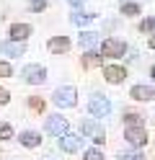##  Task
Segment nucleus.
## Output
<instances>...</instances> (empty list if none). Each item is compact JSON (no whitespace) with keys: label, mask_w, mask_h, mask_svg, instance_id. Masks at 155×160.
Wrapping results in <instances>:
<instances>
[{"label":"nucleus","mask_w":155,"mask_h":160,"mask_svg":"<svg viewBox=\"0 0 155 160\" xmlns=\"http://www.w3.org/2000/svg\"><path fill=\"white\" fill-rule=\"evenodd\" d=\"M31 106H34V108H44V103H41L39 98H31Z\"/></svg>","instance_id":"nucleus-27"},{"label":"nucleus","mask_w":155,"mask_h":160,"mask_svg":"<svg viewBox=\"0 0 155 160\" xmlns=\"http://www.w3.org/2000/svg\"><path fill=\"white\" fill-rule=\"evenodd\" d=\"M134 124H145V119H142L140 114H134V111L124 114V127H134Z\"/></svg>","instance_id":"nucleus-18"},{"label":"nucleus","mask_w":155,"mask_h":160,"mask_svg":"<svg viewBox=\"0 0 155 160\" xmlns=\"http://www.w3.org/2000/svg\"><path fill=\"white\" fill-rule=\"evenodd\" d=\"M0 52L8 57H21V54H26V44L23 42H0Z\"/></svg>","instance_id":"nucleus-12"},{"label":"nucleus","mask_w":155,"mask_h":160,"mask_svg":"<svg viewBox=\"0 0 155 160\" xmlns=\"http://www.w3.org/2000/svg\"><path fill=\"white\" fill-rule=\"evenodd\" d=\"M21 75H23L26 83H31V85H41V83L47 80V70L41 67V65H26L23 70H21Z\"/></svg>","instance_id":"nucleus-7"},{"label":"nucleus","mask_w":155,"mask_h":160,"mask_svg":"<svg viewBox=\"0 0 155 160\" xmlns=\"http://www.w3.org/2000/svg\"><path fill=\"white\" fill-rule=\"evenodd\" d=\"M119 160H147V158H145L142 152H137V150H132V152H121Z\"/></svg>","instance_id":"nucleus-22"},{"label":"nucleus","mask_w":155,"mask_h":160,"mask_svg":"<svg viewBox=\"0 0 155 160\" xmlns=\"http://www.w3.org/2000/svg\"><path fill=\"white\" fill-rule=\"evenodd\" d=\"M78 42H80L83 49H93V47L98 44V34H96V31H83Z\"/></svg>","instance_id":"nucleus-15"},{"label":"nucleus","mask_w":155,"mask_h":160,"mask_svg":"<svg viewBox=\"0 0 155 160\" xmlns=\"http://www.w3.org/2000/svg\"><path fill=\"white\" fill-rule=\"evenodd\" d=\"M124 139L134 147V150H140L150 142V137H147V129H145V124H134V127H124Z\"/></svg>","instance_id":"nucleus-2"},{"label":"nucleus","mask_w":155,"mask_h":160,"mask_svg":"<svg viewBox=\"0 0 155 160\" xmlns=\"http://www.w3.org/2000/svg\"><path fill=\"white\" fill-rule=\"evenodd\" d=\"M124 78H127V70L124 67H119V65H106L103 67V80L106 83H124Z\"/></svg>","instance_id":"nucleus-9"},{"label":"nucleus","mask_w":155,"mask_h":160,"mask_svg":"<svg viewBox=\"0 0 155 160\" xmlns=\"http://www.w3.org/2000/svg\"><path fill=\"white\" fill-rule=\"evenodd\" d=\"M83 160H103V152H101L98 147H90V150H85Z\"/></svg>","instance_id":"nucleus-20"},{"label":"nucleus","mask_w":155,"mask_h":160,"mask_svg":"<svg viewBox=\"0 0 155 160\" xmlns=\"http://www.w3.org/2000/svg\"><path fill=\"white\" fill-rule=\"evenodd\" d=\"M93 65H98V54L96 52H88L85 54V67H93Z\"/></svg>","instance_id":"nucleus-24"},{"label":"nucleus","mask_w":155,"mask_h":160,"mask_svg":"<svg viewBox=\"0 0 155 160\" xmlns=\"http://www.w3.org/2000/svg\"><path fill=\"white\" fill-rule=\"evenodd\" d=\"M28 5H31V11H34V13H41L47 8V0H31Z\"/></svg>","instance_id":"nucleus-23"},{"label":"nucleus","mask_w":155,"mask_h":160,"mask_svg":"<svg viewBox=\"0 0 155 160\" xmlns=\"http://www.w3.org/2000/svg\"><path fill=\"white\" fill-rule=\"evenodd\" d=\"M119 8H121V13H124V16H129V18H132V16H140V13H142L140 3H134V0H121V5H119Z\"/></svg>","instance_id":"nucleus-16"},{"label":"nucleus","mask_w":155,"mask_h":160,"mask_svg":"<svg viewBox=\"0 0 155 160\" xmlns=\"http://www.w3.org/2000/svg\"><path fill=\"white\" fill-rule=\"evenodd\" d=\"M44 132L47 134H54V137H62V134L67 132V119L59 116V114H52L47 119V124H44Z\"/></svg>","instance_id":"nucleus-8"},{"label":"nucleus","mask_w":155,"mask_h":160,"mask_svg":"<svg viewBox=\"0 0 155 160\" xmlns=\"http://www.w3.org/2000/svg\"><path fill=\"white\" fill-rule=\"evenodd\" d=\"M129 96L134 98V101H152L155 98V88L152 85H132Z\"/></svg>","instance_id":"nucleus-11"},{"label":"nucleus","mask_w":155,"mask_h":160,"mask_svg":"<svg viewBox=\"0 0 155 160\" xmlns=\"http://www.w3.org/2000/svg\"><path fill=\"white\" fill-rule=\"evenodd\" d=\"M47 49L52 54H65L67 49H70V39L67 36H52L49 42H47Z\"/></svg>","instance_id":"nucleus-10"},{"label":"nucleus","mask_w":155,"mask_h":160,"mask_svg":"<svg viewBox=\"0 0 155 160\" xmlns=\"http://www.w3.org/2000/svg\"><path fill=\"white\" fill-rule=\"evenodd\" d=\"M80 147H83V134L70 132V129H67V132L59 137V150H62V152H70L72 155V152H78Z\"/></svg>","instance_id":"nucleus-6"},{"label":"nucleus","mask_w":155,"mask_h":160,"mask_svg":"<svg viewBox=\"0 0 155 160\" xmlns=\"http://www.w3.org/2000/svg\"><path fill=\"white\" fill-rule=\"evenodd\" d=\"M124 52H127V42H121V39H116V36L103 39V44H101V54L103 57L119 59V57H124Z\"/></svg>","instance_id":"nucleus-4"},{"label":"nucleus","mask_w":155,"mask_h":160,"mask_svg":"<svg viewBox=\"0 0 155 160\" xmlns=\"http://www.w3.org/2000/svg\"><path fill=\"white\" fill-rule=\"evenodd\" d=\"M10 137H13V127L5 124V122H0V139L5 142V139H10Z\"/></svg>","instance_id":"nucleus-21"},{"label":"nucleus","mask_w":155,"mask_h":160,"mask_svg":"<svg viewBox=\"0 0 155 160\" xmlns=\"http://www.w3.org/2000/svg\"><path fill=\"white\" fill-rule=\"evenodd\" d=\"M21 145L23 147H39L41 145V134L39 132H31V129H26V132H21Z\"/></svg>","instance_id":"nucleus-14"},{"label":"nucleus","mask_w":155,"mask_h":160,"mask_svg":"<svg viewBox=\"0 0 155 160\" xmlns=\"http://www.w3.org/2000/svg\"><path fill=\"white\" fill-rule=\"evenodd\" d=\"M150 75H152V80H155V65H152V70H150Z\"/></svg>","instance_id":"nucleus-30"},{"label":"nucleus","mask_w":155,"mask_h":160,"mask_svg":"<svg viewBox=\"0 0 155 160\" xmlns=\"http://www.w3.org/2000/svg\"><path fill=\"white\" fill-rule=\"evenodd\" d=\"M67 3H70V5H72V8H80V5H83V3H85V0H67Z\"/></svg>","instance_id":"nucleus-28"},{"label":"nucleus","mask_w":155,"mask_h":160,"mask_svg":"<svg viewBox=\"0 0 155 160\" xmlns=\"http://www.w3.org/2000/svg\"><path fill=\"white\" fill-rule=\"evenodd\" d=\"M147 47H150V49H155V36H150V42H147Z\"/></svg>","instance_id":"nucleus-29"},{"label":"nucleus","mask_w":155,"mask_h":160,"mask_svg":"<svg viewBox=\"0 0 155 160\" xmlns=\"http://www.w3.org/2000/svg\"><path fill=\"white\" fill-rule=\"evenodd\" d=\"M10 72H13L10 65H8V62H0V78H10Z\"/></svg>","instance_id":"nucleus-25"},{"label":"nucleus","mask_w":155,"mask_h":160,"mask_svg":"<svg viewBox=\"0 0 155 160\" xmlns=\"http://www.w3.org/2000/svg\"><path fill=\"white\" fill-rule=\"evenodd\" d=\"M28 36H31V26L28 23H13L10 26V39H13V42H26Z\"/></svg>","instance_id":"nucleus-13"},{"label":"nucleus","mask_w":155,"mask_h":160,"mask_svg":"<svg viewBox=\"0 0 155 160\" xmlns=\"http://www.w3.org/2000/svg\"><path fill=\"white\" fill-rule=\"evenodd\" d=\"M88 111H90V116L103 119V116L111 114V101H109L103 93H90V98H88Z\"/></svg>","instance_id":"nucleus-1"},{"label":"nucleus","mask_w":155,"mask_h":160,"mask_svg":"<svg viewBox=\"0 0 155 160\" xmlns=\"http://www.w3.org/2000/svg\"><path fill=\"white\" fill-rule=\"evenodd\" d=\"M140 34L155 36V18H145V21H140Z\"/></svg>","instance_id":"nucleus-17"},{"label":"nucleus","mask_w":155,"mask_h":160,"mask_svg":"<svg viewBox=\"0 0 155 160\" xmlns=\"http://www.w3.org/2000/svg\"><path fill=\"white\" fill-rule=\"evenodd\" d=\"M93 18V13H72V23L75 26H83V23H88Z\"/></svg>","instance_id":"nucleus-19"},{"label":"nucleus","mask_w":155,"mask_h":160,"mask_svg":"<svg viewBox=\"0 0 155 160\" xmlns=\"http://www.w3.org/2000/svg\"><path fill=\"white\" fill-rule=\"evenodd\" d=\"M80 132H83V137H90L93 142H103L106 139V132H103V124H98L96 119H83L80 122Z\"/></svg>","instance_id":"nucleus-5"},{"label":"nucleus","mask_w":155,"mask_h":160,"mask_svg":"<svg viewBox=\"0 0 155 160\" xmlns=\"http://www.w3.org/2000/svg\"><path fill=\"white\" fill-rule=\"evenodd\" d=\"M8 101H10V93L5 88H0V103H8Z\"/></svg>","instance_id":"nucleus-26"},{"label":"nucleus","mask_w":155,"mask_h":160,"mask_svg":"<svg viewBox=\"0 0 155 160\" xmlns=\"http://www.w3.org/2000/svg\"><path fill=\"white\" fill-rule=\"evenodd\" d=\"M52 101H54V106H59V108H72L78 103V91L72 85H59L54 91V96H52Z\"/></svg>","instance_id":"nucleus-3"}]
</instances>
